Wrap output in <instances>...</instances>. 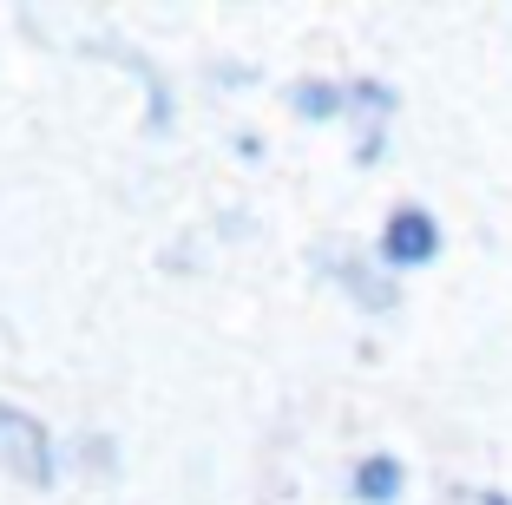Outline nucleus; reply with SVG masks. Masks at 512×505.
I'll list each match as a JSON object with an SVG mask.
<instances>
[{"mask_svg":"<svg viewBox=\"0 0 512 505\" xmlns=\"http://www.w3.org/2000/svg\"><path fill=\"white\" fill-rule=\"evenodd\" d=\"M375 250H381V269H394V276H401V269H427L447 250V230H440V217L427 204H394Z\"/></svg>","mask_w":512,"mask_h":505,"instance_id":"1","label":"nucleus"},{"mask_svg":"<svg viewBox=\"0 0 512 505\" xmlns=\"http://www.w3.org/2000/svg\"><path fill=\"white\" fill-rule=\"evenodd\" d=\"M0 473H20L27 486H46V479H53V440H46V427L14 401H0Z\"/></svg>","mask_w":512,"mask_h":505,"instance_id":"2","label":"nucleus"},{"mask_svg":"<svg viewBox=\"0 0 512 505\" xmlns=\"http://www.w3.org/2000/svg\"><path fill=\"white\" fill-rule=\"evenodd\" d=\"M348 492H355V505H394L407 492L401 453H362V460H355V473H348Z\"/></svg>","mask_w":512,"mask_h":505,"instance_id":"3","label":"nucleus"},{"mask_svg":"<svg viewBox=\"0 0 512 505\" xmlns=\"http://www.w3.org/2000/svg\"><path fill=\"white\" fill-rule=\"evenodd\" d=\"M342 283H348V296L362 302L368 315H388L394 302H401V289H394V269L362 263V256H348V263H342Z\"/></svg>","mask_w":512,"mask_h":505,"instance_id":"4","label":"nucleus"},{"mask_svg":"<svg viewBox=\"0 0 512 505\" xmlns=\"http://www.w3.org/2000/svg\"><path fill=\"white\" fill-rule=\"evenodd\" d=\"M289 99H296L302 119H335V112H348V86H335V79H296Z\"/></svg>","mask_w":512,"mask_h":505,"instance_id":"5","label":"nucleus"},{"mask_svg":"<svg viewBox=\"0 0 512 505\" xmlns=\"http://www.w3.org/2000/svg\"><path fill=\"white\" fill-rule=\"evenodd\" d=\"M473 505H512V492L506 486H480V492H473Z\"/></svg>","mask_w":512,"mask_h":505,"instance_id":"6","label":"nucleus"}]
</instances>
